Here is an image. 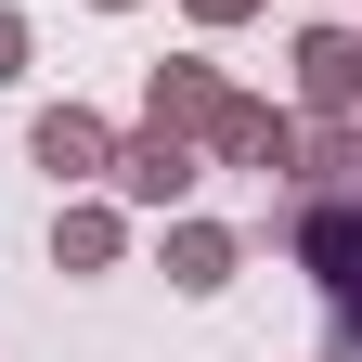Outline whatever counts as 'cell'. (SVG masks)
Wrapping results in <instances>:
<instances>
[{"mask_svg": "<svg viewBox=\"0 0 362 362\" xmlns=\"http://www.w3.org/2000/svg\"><path fill=\"white\" fill-rule=\"evenodd\" d=\"M104 156H117V129L90 117V104H52V117H39V168H52V181H90Z\"/></svg>", "mask_w": 362, "mask_h": 362, "instance_id": "cell-3", "label": "cell"}, {"mask_svg": "<svg viewBox=\"0 0 362 362\" xmlns=\"http://www.w3.org/2000/svg\"><path fill=\"white\" fill-rule=\"evenodd\" d=\"M298 90H310L324 117L362 104V39H349V26H310V39H298Z\"/></svg>", "mask_w": 362, "mask_h": 362, "instance_id": "cell-2", "label": "cell"}, {"mask_svg": "<svg viewBox=\"0 0 362 362\" xmlns=\"http://www.w3.org/2000/svg\"><path fill=\"white\" fill-rule=\"evenodd\" d=\"M104 13H129V0H104Z\"/></svg>", "mask_w": 362, "mask_h": 362, "instance_id": "cell-9", "label": "cell"}, {"mask_svg": "<svg viewBox=\"0 0 362 362\" xmlns=\"http://www.w3.org/2000/svg\"><path fill=\"white\" fill-rule=\"evenodd\" d=\"M13 65H26V26H13V13H0V78H13Z\"/></svg>", "mask_w": 362, "mask_h": 362, "instance_id": "cell-7", "label": "cell"}, {"mask_svg": "<svg viewBox=\"0 0 362 362\" xmlns=\"http://www.w3.org/2000/svg\"><path fill=\"white\" fill-rule=\"evenodd\" d=\"M104 168H117L129 207H181V194H194V143H181V129H143V143H117Z\"/></svg>", "mask_w": 362, "mask_h": 362, "instance_id": "cell-1", "label": "cell"}, {"mask_svg": "<svg viewBox=\"0 0 362 362\" xmlns=\"http://www.w3.org/2000/svg\"><path fill=\"white\" fill-rule=\"evenodd\" d=\"M194 13H207V26H233V13H259V0H194Z\"/></svg>", "mask_w": 362, "mask_h": 362, "instance_id": "cell-8", "label": "cell"}, {"mask_svg": "<svg viewBox=\"0 0 362 362\" xmlns=\"http://www.w3.org/2000/svg\"><path fill=\"white\" fill-rule=\"evenodd\" d=\"M168 285H233V233H207V220H181V233H168Z\"/></svg>", "mask_w": 362, "mask_h": 362, "instance_id": "cell-5", "label": "cell"}, {"mask_svg": "<svg viewBox=\"0 0 362 362\" xmlns=\"http://www.w3.org/2000/svg\"><path fill=\"white\" fill-rule=\"evenodd\" d=\"M143 104H156V129H181V143H207V117H220V78H207L194 52H181V65H156V90H143Z\"/></svg>", "mask_w": 362, "mask_h": 362, "instance_id": "cell-4", "label": "cell"}, {"mask_svg": "<svg viewBox=\"0 0 362 362\" xmlns=\"http://www.w3.org/2000/svg\"><path fill=\"white\" fill-rule=\"evenodd\" d=\"M52 259H65V272H104V259H117V207H65V220H52Z\"/></svg>", "mask_w": 362, "mask_h": 362, "instance_id": "cell-6", "label": "cell"}]
</instances>
